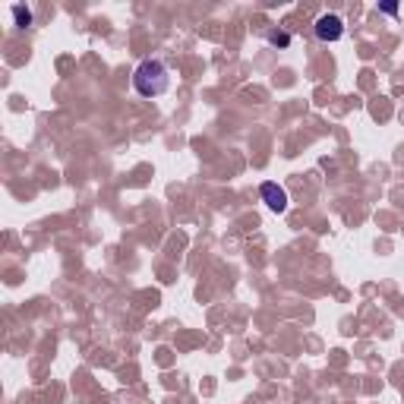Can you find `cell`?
Returning a JSON list of instances; mask_svg holds the SVG:
<instances>
[{
  "instance_id": "2",
  "label": "cell",
  "mask_w": 404,
  "mask_h": 404,
  "mask_svg": "<svg viewBox=\"0 0 404 404\" xmlns=\"http://www.w3.org/2000/svg\"><path fill=\"white\" fill-rule=\"evenodd\" d=\"M341 35H344V22H341V16H335V13H322V16L316 19V38H319V41H338Z\"/></svg>"
},
{
  "instance_id": "4",
  "label": "cell",
  "mask_w": 404,
  "mask_h": 404,
  "mask_svg": "<svg viewBox=\"0 0 404 404\" xmlns=\"http://www.w3.org/2000/svg\"><path fill=\"white\" fill-rule=\"evenodd\" d=\"M269 38H271V44H288V41H290V38H288V35H278V32H271V35H269Z\"/></svg>"
},
{
  "instance_id": "1",
  "label": "cell",
  "mask_w": 404,
  "mask_h": 404,
  "mask_svg": "<svg viewBox=\"0 0 404 404\" xmlns=\"http://www.w3.org/2000/svg\"><path fill=\"white\" fill-rule=\"evenodd\" d=\"M170 86V76H168V67L161 60H142L133 73V88H136L142 98H158L164 95Z\"/></svg>"
},
{
  "instance_id": "3",
  "label": "cell",
  "mask_w": 404,
  "mask_h": 404,
  "mask_svg": "<svg viewBox=\"0 0 404 404\" xmlns=\"http://www.w3.org/2000/svg\"><path fill=\"white\" fill-rule=\"evenodd\" d=\"M262 196H265V202H269V208H275V212L288 208V196H284V189L278 187V183H262Z\"/></svg>"
}]
</instances>
